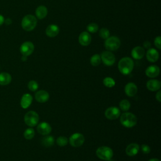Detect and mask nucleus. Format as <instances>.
<instances>
[{"label": "nucleus", "instance_id": "6e6552de", "mask_svg": "<svg viewBox=\"0 0 161 161\" xmlns=\"http://www.w3.org/2000/svg\"><path fill=\"white\" fill-rule=\"evenodd\" d=\"M101 56V61L103 64L107 66L113 65L116 61V58L114 55L111 52L108 50H106L102 52Z\"/></svg>", "mask_w": 161, "mask_h": 161}, {"label": "nucleus", "instance_id": "ea45409f", "mask_svg": "<svg viewBox=\"0 0 161 161\" xmlns=\"http://www.w3.org/2000/svg\"><path fill=\"white\" fill-rule=\"evenodd\" d=\"M21 60H22L23 61H26V60H27V57L23 55L22 57H21Z\"/></svg>", "mask_w": 161, "mask_h": 161}, {"label": "nucleus", "instance_id": "f3484780", "mask_svg": "<svg viewBox=\"0 0 161 161\" xmlns=\"http://www.w3.org/2000/svg\"><path fill=\"white\" fill-rule=\"evenodd\" d=\"M49 94L47 91L40 90L37 91L35 94V98L38 103H43L47 102L49 99Z\"/></svg>", "mask_w": 161, "mask_h": 161}, {"label": "nucleus", "instance_id": "6ab92c4d", "mask_svg": "<svg viewBox=\"0 0 161 161\" xmlns=\"http://www.w3.org/2000/svg\"><path fill=\"white\" fill-rule=\"evenodd\" d=\"M139 150H140L139 145L136 143H132L129 144L126 147L125 152L126 155H128V156L132 157V156L136 155L138 153Z\"/></svg>", "mask_w": 161, "mask_h": 161}, {"label": "nucleus", "instance_id": "9d476101", "mask_svg": "<svg viewBox=\"0 0 161 161\" xmlns=\"http://www.w3.org/2000/svg\"><path fill=\"white\" fill-rule=\"evenodd\" d=\"M34 45L31 42H25L23 43L20 47V52L24 56L30 55L34 51Z\"/></svg>", "mask_w": 161, "mask_h": 161}, {"label": "nucleus", "instance_id": "f03ea898", "mask_svg": "<svg viewBox=\"0 0 161 161\" xmlns=\"http://www.w3.org/2000/svg\"><path fill=\"white\" fill-rule=\"evenodd\" d=\"M120 116V123L126 128H132L136 125L137 118L135 114L131 113L126 112Z\"/></svg>", "mask_w": 161, "mask_h": 161}, {"label": "nucleus", "instance_id": "f257e3e1", "mask_svg": "<svg viewBox=\"0 0 161 161\" xmlns=\"http://www.w3.org/2000/svg\"><path fill=\"white\" fill-rule=\"evenodd\" d=\"M118 67L119 71L123 75H128L131 73L134 67L133 60L128 57H123L118 62Z\"/></svg>", "mask_w": 161, "mask_h": 161}, {"label": "nucleus", "instance_id": "f8f14e48", "mask_svg": "<svg viewBox=\"0 0 161 161\" xmlns=\"http://www.w3.org/2000/svg\"><path fill=\"white\" fill-rule=\"evenodd\" d=\"M160 74V68L156 65H152L148 66L145 70V74L150 78H154L157 77Z\"/></svg>", "mask_w": 161, "mask_h": 161}, {"label": "nucleus", "instance_id": "2eb2a0df", "mask_svg": "<svg viewBox=\"0 0 161 161\" xmlns=\"http://www.w3.org/2000/svg\"><path fill=\"white\" fill-rule=\"evenodd\" d=\"M146 57L150 62H155L159 58V53L156 49L153 48H150L147 51Z\"/></svg>", "mask_w": 161, "mask_h": 161}, {"label": "nucleus", "instance_id": "1a4fd4ad", "mask_svg": "<svg viewBox=\"0 0 161 161\" xmlns=\"http://www.w3.org/2000/svg\"><path fill=\"white\" fill-rule=\"evenodd\" d=\"M121 114L120 109L115 106H111L107 108L104 112V115L108 119L113 120L118 118Z\"/></svg>", "mask_w": 161, "mask_h": 161}, {"label": "nucleus", "instance_id": "f704fd0d", "mask_svg": "<svg viewBox=\"0 0 161 161\" xmlns=\"http://www.w3.org/2000/svg\"><path fill=\"white\" fill-rule=\"evenodd\" d=\"M155 98L158 101L160 102L161 101V91H159L158 92H157V93L155 95Z\"/></svg>", "mask_w": 161, "mask_h": 161}, {"label": "nucleus", "instance_id": "4be33fe9", "mask_svg": "<svg viewBox=\"0 0 161 161\" xmlns=\"http://www.w3.org/2000/svg\"><path fill=\"white\" fill-rule=\"evenodd\" d=\"M48 13V10L47 7L43 5H40L35 10V15L36 18L39 19H42L45 18Z\"/></svg>", "mask_w": 161, "mask_h": 161}, {"label": "nucleus", "instance_id": "20e7f679", "mask_svg": "<svg viewBox=\"0 0 161 161\" xmlns=\"http://www.w3.org/2000/svg\"><path fill=\"white\" fill-rule=\"evenodd\" d=\"M121 45L119 38L116 36H110L104 42V47L108 51H116Z\"/></svg>", "mask_w": 161, "mask_h": 161}, {"label": "nucleus", "instance_id": "5701e85b", "mask_svg": "<svg viewBox=\"0 0 161 161\" xmlns=\"http://www.w3.org/2000/svg\"><path fill=\"white\" fill-rule=\"evenodd\" d=\"M11 81V76L9 73L2 72L0 74V85L6 86Z\"/></svg>", "mask_w": 161, "mask_h": 161}, {"label": "nucleus", "instance_id": "9b49d317", "mask_svg": "<svg viewBox=\"0 0 161 161\" xmlns=\"http://www.w3.org/2000/svg\"><path fill=\"white\" fill-rule=\"evenodd\" d=\"M79 43L84 47L88 46L91 42V36L87 31H82L79 36Z\"/></svg>", "mask_w": 161, "mask_h": 161}, {"label": "nucleus", "instance_id": "39448f33", "mask_svg": "<svg viewBox=\"0 0 161 161\" xmlns=\"http://www.w3.org/2000/svg\"><path fill=\"white\" fill-rule=\"evenodd\" d=\"M96 153L98 158L103 160H109L113 156L112 149L106 146H102L97 148Z\"/></svg>", "mask_w": 161, "mask_h": 161}, {"label": "nucleus", "instance_id": "a878e982", "mask_svg": "<svg viewBox=\"0 0 161 161\" xmlns=\"http://www.w3.org/2000/svg\"><path fill=\"white\" fill-rule=\"evenodd\" d=\"M131 106L130 103L127 99H123L119 102V109L123 111H127L130 109Z\"/></svg>", "mask_w": 161, "mask_h": 161}, {"label": "nucleus", "instance_id": "412c9836", "mask_svg": "<svg viewBox=\"0 0 161 161\" xmlns=\"http://www.w3.org/2000/svg\"><path fill=\"white\" fill-rule=\"evenodd\" d=\"M161 82L157 79H150L147 82V87L149 91H156L160 89Z\"/></svg>", "mask_w": 161, "mask_h": 161}, {"label": "nucleus", "instance_id": "c9c22d12", "mask_svg": "<svg viewBox=\"0 0 161 161\" xmlns=\"http://www.w3.org/2000/svg\"><path fill=\"white\" fill-rule=\"evenodd\" d=\"M150 46H151V44H150V42H148V41H145V42L143 43V47H144V48H146L148 49V48H150Z\"/></svg>", "mask_w": 161, "mask_h": 161}, {"label": "nucleus", "instance_id": "b1692460", "mask_svg": "<svg viewBox=\"0 0 161 161\" xmlns=\"http://www.w3.org/2000/svg\"><path fill=\"white\" fill-rule=\"evenodd\" d=\"M54 138L51 135H47L42 138V144L46 147H49L52 146L54 144Z\"/></svg>", "mask_w": 161, "mask_h": 161}, {"label": "nucleus", "instance_id": "0eeeda50", "mask_svg": "<svg viewBox=\"0 0 161 161\" xmlns=\"http://www.w3.org/2000/svg\"><path fill=\"white\" fill-rule=\"evenodd\" d=\"M85 141L84 136L80 133H75L72 134L69 140V143L74 147H79L83 145Z\"/></svg>", "mask_w": 161, "mask_h": 161}, {"label": "nucleus", "instance_id": "2f4dec72", "mask_svg": "<svg viewBox=\"0 0 161 161\" xmlns=\"http://www.w3.org/2000/svg\"><path fill=\"white\" fill-rule=\"evenodd\" d=\"M28 87L31 91H35L38 88V84L35 80H30L28 84Z\"/></svg>", "mask_w": 161, "mask_h": 161}, {"label": "nucleus", "instance_id": "473e14b6", "mask_svg": "<svg viewBox=\"0 0 161 161\" xmlns=\"http://www.w3.org/2000/svg\"><path fill=\"white\" fill-rule=\"evenodd\" d=\"M154 45L158 49L160 50L161 48V38L160 36H157L154 39Z\"/></svg>", "mask_w": 161, "mask_h": 161}, {"label": "nucleus", "instance_id": "72a5a7b5", "mask_svg": "<svg viewBox=\"0 0 161 161\" xmlns=\"http://www.w3.org/2000/svg\"><path fill=\"white\" fill-rule=\"evenodd\" d=\"M141 150L142 151V152L145 154H148L150 153V148L149 146H148L147 145L145 144H143L141 147Z\"/></svg>", "mask_w": 161, "mask_h": 161}, {"label": "nucleus", "instance_id": "ddd939ff", "mask_svg": "<svg viewBox=\"0 0 161 161\" xmlns=\"http://www.w3.org/2000/svg\"><path fill=\"white\" fill-rule=\"evenodd\" d=\"M145 54V49L140 47V46H136L134 47L131 52V57L136 60H140L142 59Z\"/></svg>", "mask_w": 161, "mask_h": 161}, {"label": "nucleus", "instance_id": "c85d7f7f", "mask_svg": "<svg viewBox=\"0 0 161 161\" xmlns=\"http://www.w3.org/2000/svg\"><path fill=\"white\" fill-rule=\"evenodd\" d=\"M87 32L94 33L99 30V26L95 23H91L87 26Z\"/></svg>", "mask_w": 161, "mask_h": 161}, {"label": "nucleus", "instance_id": "4c0bfd02", "mask_svg": "<svg viewBox=\"0 0 161 161\" xmlns=\"http://www.w3.org/2000/svg\"><path fill=\"white\" fill-rule=\"evenodd\" d=\"M4 22H5V23H6V25H10V24L11 23V19L8 18V19H6V20H4Z\"/></svg>", "mask_w": 161, "mask_h": 161}, {"label": "nucleus", "instance_id": "393cba45", "mask_svg": "<svg viewBox=\"0 0 161 161\" xmlns=\"http://www.w3.org/2000/svg\"><path fill=\"white\" fill-rule=\"evenodd\" d=\"M101 58L100 55L96 53L94 54L90 58V63L92 66H97L101 64Z\"/></svg>", "mask_w": 161, "mask_h": 161}, {"label": "nucleus", "instance_id": "7c9ffc66", "mask_svg": "<svg viewBox=\"0 0 161 161\" xmlns=\"http://www.w3.org/2000/svg\"><path fill=\"white\" fill-rule=\"evenodd\" d=\"M56 142L58 145H59L60 147H64L67 145L69 140L67 138V137L64 136H60L57 138Z\"/></svg>", "mask_w": 161, "mask_h": 161}, {"label": "nucleus", "instance_id": "cd10ccee", "mask_svg": "<svg viewBox=\"0 0 161 161\" xmlns=\"http://www.w3.org/2000/svg\"><path fill=\"white\" fill-rule=\"evenodd\" d=\"M35 136V130L32 128H28L24 131V137L26 140H31Z\"/></svg>", "mask_w": 161, "mask_h": 161}, {"label": "nucleus", "instance_id": "7ed1b4c3", "mask_svg": "<svg viewBox=\"0 0 161 161\" xmlns=\"http://www.w3.org/2000/svg\"><path fill=\"white\" fill-rule=\"evenodd\" d=\"M37 19L32 14H27L23 17L21 21V26L23 29L27 31H32L36 26Z\"/></svg>", "mask_w": 161, "mask_h": 161}, {"label": "nucleus", "instance_id": "e433bc0d", "mask_svg": "<svg viewBox=\"0 0 161 161\" xmlns=\"http://www.w3.org/2000/svg\"><path fill=\"white\" fill-rule=\"evenodd\" d=\"M4 22V17H3L1 14H0V26L2 25Z\"/></svg>", "mask_w": 161, "mask_h": 161}, {"label": "nucleus", "instance_id": "423d86ee", "mask_svg": "<svg viewBox=\"0 0 161 161\" xmlns=\"http://www.w3.org/2000/svg\"><path fill=\"white\" fill-rule=\"evenodd\" d=\"M24 121L26 125L30 127L36 126L39 121V116L38 113L34 111L27 112L24 116Z\"/></svg>", "mask_w": 161, "mask_h": 161}, {"label": "nucleus", "instance_id": "aec40b11", "mask_svg": "<svg viewBox=\"0 0 161 161\" xmlns=\"http://www.w3.org/2000/svg\"><path fill=\"white\" fill-rule=\"evenodd\" d=\"M33 101L32 96L28 93H26L23 95L21 99L20 104L22 108L26 109L28 108L31 104Z\"/></svg>", "mask_w": 161, "mask_h": 161}, {"label": "nucleus", "instance_id": "bb28decb", "mask_svg": "<svg viewBox=\"0 0 161 161\" xmlns=\"http://www.w3.org/2000/svg\"><path fill=\"white\" fill-rule=\"evenodd\" d=\"M103 84L106 87L111 88L115 86V81L112 77H106L103 79Z\"/></svg>", "mask_w": 161, "mask_h": 161}, {"label": "nucleus", "instance_id": "dca6fc26", "mask_svg": "<svg viewBox=\"0 0 161 161\" xmlns=\"http://www.w3.org/2000/svg\"><path fill=\"white\" fill-rule=\"evenodd\" d=\"M59 27L55 24L49 25L45 30V33L47 36L50 38L55 37L59 33Z\"/></svg>", "mask_w": 161, "mask_h": 161}, {"label": "nucleus", "instance_id": "4468645a", "mask_svg": "<svg viewBox=\"0 0 161 161\" xmlns=\"http://www.w3.org/2000/svg\"><path fill=\"white\" fill-rule=\"evenodd\" d=\"M38 132L42 135H47L52 131L51 126L47 122H42L37 126Z\"/></svg>", "mask_w": 161, "mask_h": 161}, {"label": "nucleus", "instance_id": "58836bf2", "mask_svg": "<svg viewBox=\"0 0 161 161\" xmlns=\"http://www.w3.org/2000/svg\"><path fill=\"white\" fill-rule=\"evenodd\" d=\"M148 161H160L159 159L158 158H151Z\"/></svg>", "mask_w": 161, "mask_h": 161}, {"label": "nucleus", "instance_id": "a211bd4d", "mask_svg": "<svg viewBox=\"0 0 161 161\" xmlns=\"http://www.w3.org/2000/svg\"><path fill=\"white\" fill-rule=\"evenodd\" d=\"M138 91L137 86L133 82H128L125 86V92L129 97L134 96Z\"/></svg>", "mask_w": 161, "mask_h": 161}, {"label": "nucleus", "instance_id": "c756f323", "mask_svg": "<svg viewBox=\"0 0 161 161\" xmlns=\"http://www.w3.org/2000/svg\"><path fill=\"white\" fill-rule=\"evenodd\" d=\"M99 35L103 39H107L108 37L110 36V32L108 28H103L99 31Z\"/></svg>", "mask_w": 161, "mask_h": 161}]
</instances>
